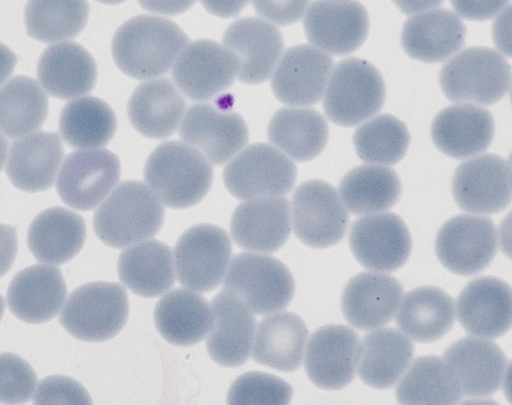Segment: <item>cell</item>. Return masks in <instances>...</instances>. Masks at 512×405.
<instances>
[{"mask_svg": "<svg viewBox=\"0 0 512 405\" xmlns=\"http://www.w3.org/2000/svg\"><path fill=\"white\" fill-rule=\"evenodd\" d=\"M117 119L112 108L93 96L68 102L59 116V130L71 147L93 149L105 146L114 136Z\"/></svg>", "mask_w": 512, "mask_h": 405, "instance_id": "41", "label": "cell"}, {"mask_svg": "<svg viewBox=\"0 0 512 405\" xmlns=\"http://www.w3.org/2000/svg\"><path fill=\"white\" fill-rule=\"evenodd\" d=\"M97 1L100 3H103V4L115 5V4L122 3L126 0H97Z\"/></svg>", "mask_w": 512, "mask_h": 405, "instance_id": "57", "label": "cell"}, {"mask_svg": "<svg viewBox=\"0 0 512 405\" xmlns=\"http://www.w3.org/2000/svg\"><path fill=\"white\" fill-rule=\"evenodd\" d=\"M361 340L350 327L330 324L315 330L305 349L304 367L317 387L339 390L350 384L357 372Z\"/></svg>", "mask_w": 512, "mask_h": 405, "instance_id": "16", "label": "cell"}, {"mask_svg": "<svg viewBox=\"0 0 512 405\" xmlns=\"http://www.w3.org/2000/svg\"><path fill=\"white\" fill-rule=\"evenodd\" d=\"M159 334L176 346H191L203 340L213 325V312L205 298L185 288L162 296L154 309Z\"/></svg>", "mask_w": 512, "mask_h": 405, "instance_id": "35", "label": "cell"}, {"mask_svg": "<svg viewBox=\"0 0 512 405\" xmlns=\"http://www.w3.org/2000/svg\"><path fill=\"white\" fill-rule=\"evenodd\" d=\"M47 115V96L33 78L18 75L0 87V131L7 137L33 133Z\"/></svg>", "mask_w": 512, "mask_h": 405, "instance_id": "42", "label": "cell"}, {"mask_svg": "<svg viewBox=\"0 0 512 405\" xmlns=\"http://www.w3.org/2000/svg\"><path fill=\"white\" fill-rule=\"evenodd\" d=\"M439 83L451 102L492 105L509 93L511 67L494 49L469 47L443 65Z\"/></svg>", "mask_w": 512, "mask_h": 405, "instance_id": "4", "label": "cell"}, {"mask_svg": "<svg viewBox=\"0 0 512 405\" xmlns=\"http://www.w3.org/2000/svg\"><path fill=\"white\" fill-rule=\"evenodd\" d=\"M66 294L61 270L56 266L36 264L14 275L7 290V304L18 319L38 324L57 315Z\"/></svg>", "mask_w": 512, "mask_h": 405, "instance_id": "27", "label": "cell"}, {"mask_svg": "<svg viewBox=\"0 0 512 405\" xmlns=\"http://www.w3.org/2000/svg\"><path fill=\"white\" fill-rule=\"evenodd\" d=\"M222 40L236 60L238 80L252 85L261 84L272 75L284 49L279 29L255 17L234 21Z\"/></svg>", "mask_w": 512, "mask_h": 405, "instance_id": "20", "label": "cell"}, {"mask_svg": "<svg viewBox=\"0 0 512 405\" xmlns=\"http://www.w3.org/2000/svg\"><path fill=\"white\" fill-rule=\"evenodd\" d=\"M402 284L391 274L369 270L352 277L341 298L345 320L360 331L383 327L396 314Z\"/></svg>", "mask_w": 512, "mask_h": 405, "instance_id": "23", "label": "cell"}, {"mask_svg": "<svg viewBox=\"0 0 512 405\" xmlns=\"http://www.w3.org/2000/svg\"><path fill=\"white\" fill-rule=\"evenodd\" d=\"M296 178L293 161L266 143L247 146L223 170L226 189L240 200L282 196L291 191Z\"/></svg>", "mask_w": 512, "mask_h": 405, "instance_id": "8", "label": "cell"}, {"mask_svg": "<svg viewBox=\"0 0 512 405\" xmlns=\"http://www.w3.org/2000/svg\"><path fill=\"white\" fill-rule=\"evenodd\" d=\"M232 255L228 233L212 224H198L186 230L174 249L178 281L205 293L222 281Z\"/></svg>", "mask_w": 512, "mask_h": 405, "instance_id": "10", "label": "cell"}, {"mask_svg": "<svg viewBox=\"0 0 512 405\" xmlns=\"http://www.w3.org/2000/svg\"><path fill=\"white\" fill-rule=\"evenodd\" d=\"M252 357L255 362L282 372L297 370L303 361L308 329L293 312L265 317L256 330Z\"/></svg>", "mask_w": 512, "mask_h": 405, "instance_id": "36", "label": "cell"}, {"mask_svg": "<svg viewBox=\"0 0 512 405\" xmlns=\"http://www.w3.org/2000/svg\"><path fill=\"white\" fill-rule=\"evenodd\" d=\"M89 11L87 0H28L26 31L44 43L73 39L85 28Z\"/></svg>", "mask_w": 512, "mask_h": 405, "instance_id": "43", "label": "cell"}, {"mask_svg": "<svg viewBox=\"0 0 512 405\" xmlns=\"http://www.w3.org/2000/svg\"><path fill=\"white\" fill-rule=\"evenodd\" d=\"M4 309H5L4 300H3L2 295L0 294V320H1L2 316H3Z\"/></svg>", "mask_w": 512, "mask_h": 405, "instance_id": "58", "label": "cell"}, {"mask_svg": "<svg viewBox=\"0 0 512 405\" xmlns=\"http://www.w3.org/2000/svg\"><path fill=\"white\" fill-rule=\"evenodd\" d=\"M458 16L467 20L485 21L502 12L509 0H450Z\"/></svg>", "mask_w": 512, "mask_h": 405, "instance_id": "49", "label": "cell"}, {"mask_svg": "<svg viewBox=\"0 0 512 405\" xmlns=\"http://www.w3.org/2000/svg\"><path fill=\"white\" fill-rule=\"evenodd\" d=\"M291 209L293 231L305 245L325 249L344 238L348 210L328 182L312 179L300 184L293 193Z\"/></svg>", "mask_w": 512, "mask_h": 405, "instance_id": "9", "label": "cell"}, {"mask_svg": "<svg viewBox=\"0 0 512 405\" xmlns=\"http://www.w3.org/2000/svg\"><path fill=\"white\" fill-rule=\"evenodd\" d=\"M144 180L164 205L185 209L196 205L209 192L213 168L192 146L167 141L158 145L147 158Z\"/></svg>", "mask_w": 512, "mask_h": 405, "instance_id": "2", "label": "cell"}, {"mask_svg": "<svg viewBox=\"0 0 512 405\" xmlns=\"http://www.w3.org/2000/svg\"><path fill=\"white\" fill-rule=\"evenodd\" d=\"M332 68L328 53L308 44L292 46L281 55L272 73V92L286 105H314L323 97Z\"/></svg>", "mask_w": 512, "mask_h": 405, "instance_id": "19", "label": "cell"}, {"mask_svg": "<svg viewBox=\"0 0 512 405\" xmlns=\"http://www.w3.org/2000/svg\"><path fill=\"white\" fill-rule=\"evenodd\" d=\"M188 44V37L173 21L138 15L115 32L111 52L116 66L127 76L143 80L165 74Z\"/></svg>", "mask_w": 512, "mask_h": 405, "instance_id": "1", "label": "cell"}, {"mask_svg": "<svg viewBox=\"0 0 512 405\" xmlns=\"http://www.w3.org/2000/svg\"><path fill=\"white\" fill-rule=\"evenodd\" d=\"M399 403L409 405H447L460 401L462 392L457 377L443 357L424 355L412 360L396 383Z\"/></svg>", "mask_w": 512, "mask_h": 405, "instance_id": "39", "label": "cell"}, {"mask_svg": "<svg viewBox=\"0 0 512 405\" xmlns=\"http://www.w3.org/2000/svg\"><path fill=\"white\" fill-rule=\"evenodd\" d=\"M36 384L37 375L26 360L13 353L0 354V403L28 402Z\"/></svg>", "mask_w": 512, "mask_h": 405, "instance_id": "46", "label": "cell"}, {"mask_svg": "<svg viewBox=\"0 0 512 405\" xmlns=\"http://www.w3.org/2000/svg\"><path fill=\"white\" fill-rule=\"evenodd\" d=\"M161 201L143 182H121L93 216L96 236L112 248H124L156 235L164 222Z\"/></svg>", "mask_w": 512, "mask_h": 405, "instance_id": "3", "label": "cell"}, {"mask_svg": "<svg viewBox=\"0 0 512 405\" xmlns=\"http://www.w3.org/2000/svg\"><path fill=\"white\" fill-rule=\"evenodd\" d=\"M396 7L406 15H415L427 10L435 9L444 0H392Z\"/></svg>", "mask_w": 512, "mask_h": 405, "instance_id": "54", "label": "cell"}, {"mask_svg": "<svg viewBox=\"0 0 512 405\" xmlns=\"http://www.w3.org/2000/svg\"><path fill=\"white\" fill-rule=\"evenodd\" d=\"M443 359L455 373L462 395L484 397L496 392L508 372L506 354L492 339L468 336L446 349Z\"/></svg>", "mask_w": 512, "mask_h": 405, "instance_id": "24", "label": "cell"}, {"mask_svg": "<svg viewBox=\"0 0 512 405\" xmlns=\"http://www.w3.org/2000/svg\"><path fill=\"white\" fill-rule=\"evenodd\" d=\"M292 393V387L283 379L265 372L250 371L231 384L227 403L284 405L290 403Z\"/></svg>", "mask_w": 512, "mask_h": 405, "instance_id": "45", "label": "cell"}, {"mask_svg": "<svg viewBox=\"0 0 512 405\" xmlns=\"http://www.w3.org/2000/svg\"><path fill=\"white\" fill-rule=\"evenodd\" d=\"M452 194L464 211L488 215L511 201L510 162L496 154H482L462 162L452 179Z\"/></svg>", "mask_w": 512, "mask_h": 405, "instance_id": "15", "label": "cell"}, {"mask_svg": "<svg viewBox=\"0 0 512 405\" xmlns=\"http://www.w3.org/2000/svg\"><path fill=\"white\" fill-rule=\"evenodd\" d=\"M410 143L407 126L390 114H380L360 125L353 144L361 160L369 164L394 165L406 154Z\"/></svg>", "mask_w": 512, "mask_h": 405, "instance_id": "44", "label": "cell"}, {"mask_svg": "<svg viewBox=\"0 0 512 405\" xmlns=\"http://www.w3.org/2000/svg\"><path fill=\"white\" fill-rule=\"evenodd\" d=\"M196 0H138L141 7L147 11L175 16L189 10Z\"/></svg>", "mask_w": 512, "mask_h": 405, "instance_id": "51", "label": "cell"}, {"mask_svg": "<svg viewBox=\"0 0 512 405\" xmlns=\"http://www.w3.org/2000/svg\"><path fill=\"white\" fill-rule=\"evenodd\" d=\"M303 28L312 46L333 55H347L364 43L369 16L356 0H315L303 19Z\"/></svg>", "mask_w": 512, "mask_h": 405, "instance_id": "14", "label": "cell"}, {"mask_svg": "<svg viewBox=\"0 0 512 405\" xmlns=\"http://www.w3.org/2000/svg\"><path fill=\"white\" fill-rule=\"evenodd\" d=\"M186 100L166 78L142 82L133 91L127 105L134 129L146 138L164 139L172 135L182 121Z\"/></svg>", "mask_w": 512, "mask_h": 405, "instance_id": "31", "label": "cell"}, {"mask_svg": "<svg viewBox=\"0 0 512 405\" xmlns=\"http://www.w3.org/2000/svg\"><path fill=\"white\" fill-rule=\"evenodd\" d=\"M291 231L290 204L283 196L248 199L234 210L230 232L234 242L249 251L274 253Z\"/></svg>", "mask_w": 512, "mask_h": 405, "instance_id": "22", "label": "cell"}, {"mask_svg": "<svg viewBox=\"0 0 512 405\" xmlns=\"http://www.w3.org/2000/svg\"><path fill=\"white\" fill-rule=\"evenodd\" d=\"M8 152V143L6 138L3 136L2 132H0V172L3 169L7 158Z\"/></svg>", "mask_w": 512, "mask_h": 405, "instance_id": "56", "label": "cell"}, {"mask_svg": "<svg viewBox=\"0 0 512 405\" xmlns=\"http://www.w3.org/2000/svg\"><path fill=\"white\" fill-rule=\"evenodd\" d=\"M85 239L86 225L82 216L60 206L40 212L27 232L28 248L35 259L56 265L74 258Z\"/></svg>", "mask_w": 512, "mask_h": 405, "instance_id": "33", "label": "cell"}, {"mask_svg": "<svg viewBox=\"0 0 512 405\" xmlns=\"http://www.w3.org/2000/svg\"><path fill=\"white\" fill-rule=\"evenodd\" d=\"M413 356V343L400 330L373 329L361 340L357 373L366 385L388 389L399 381Z\"/></svg>", "mask_w": 512, "mask_h": 405, "instance_id": "32", "label": "cell"}, {"mask_svg": "<svg viewBox=\"0 0 512 405\" xmlns=\"http://www.w3.org/2000/svg\"><path fill=\"white\" fill-rule=\"evenodd\" d=\"M465 36L466 27L456 13L447 9H431L405 21L401 45L409 57L435 63L458 52L465 43Z\"/></svg>", "mask_w": 512, "mask_h": 405, "instance_id": "29", "label": "cell"}, {"mask_svg": "<svg viewBox=\"0 0 512 405\" xmlns=\"http://www.w3.org/2000/svg\"><path fill=\"white\" fill-rule=\"evenodd\" d=\"M179 135L215 165L230 160L249 139L248 127L238 113L212 104L191 106L181 121Z\"/></svg>", "mask_w": 512, "mask_h": 405, "instance_id": "18", "label": "cell"}, {"mask_svg": "<svg viewBox=\"0 0 512 405\" xmlns=\"http://www.w3.org/2000/svg\"><path fill=\"white\" fill-rule=\"evenodd\" d=\"M119 158L107 149H84L64 160L56 188L62 201L77 210L95 208L120 178Z\"/></svg>", "mask_w": 512, "mask_h": 405, "instance_id": "12", "label": "cell"}, {"mask_svg": "<svg viewBox=\"0 0 512 405\" xmlns=\"http://www.w3.org/2000/svg\"><path fill=\"white\" fill-rule=\"evenodd\" d=\"M310 0H252L255 12L265 20L280 26L298 22Z\"/></svg>", "mask_w": 512, "mask_h": 405, "instance_id": "48", "label": "cell"}, {"mask_svg": "<svg viewBox=\"0 0 512 405\" xmlns=\"http://www.w3.org/2000/svg\"><path fill=\"white\" fill-rule=\"evenodd\" d=\"M236 73V60L224 45L199 39L186 45L175 61L171 75L189 99L206 101L229 88Z\"/></svg>", "mask_w": 512, "mask_h": 405, "instance_id": "17", "label": "cell"}, {"mask_svg": "<svg viewBox=\"0 0 512 405\" xmlns=\"http://www.w3.org/2000/svg\"><path fill=\"white\" fill-rule=\"evenodd\" d=\"M456 319L455 301L444 290L422 286L402 296L395 314L399 330L422 343L443 337Z\"/></svg>", "mask_w": 512, "mask_h": 405, "instance_id": "34", "label": "cell"}, {"mask_svg": "<svg viewBox=\"0 0 512 405\" xmlns=\"http://www.w3.org/2000/svg\"><path fill=\"white\" fill-rule=\"evenodd\" d=\"M117 270L121 282L142 297L160 296L175 283L171 248L155 239L124 249L119 255Z\"/></svg>", "mask_w": 512, "mask_h": 405, "instance_id": "37", "label": "cell"}, {"mask_svg": "<svg viewBox=\"0 0 512 405\" xmlns=\"http://www.w3.org/2000/svg\"><path fill=\"white\" fill-rule=\"evenodd\" d=\"M493 39L496 47L502 55L510 57V6L508 5L493 24Z\"/></svg>", "mask_w": 512, "mask_h": 405, "instance_id": "52", "label": "cell"}, {"mask_svg": "<svg viewBox=\"0 0 512 405\" xmlns=\"http://www.w3.org/2000/svg\"><path fill=\"white\" fill-rule=\"evenodd\" d=\"M17 62V56L0 42V86L11 76Z\"/></svg>", "mask_w": 512, "mask_h": 405, "instance_id": "55", "label": "cell"}, {"mask_svg": "<svg viewBox=\"0 0 512 405\" xmlns=\"http://www.w3.org/2000/svg\"><path fill=\"white\" fill-rule=\"evenodd\" d=\"M223 287L259 315L285 309L295 292L293 276L283 262L252 252L232 259Z\"/></svg>", "mask_w": 512, "mask_h": 405, "instance_id": "7", "label": "cell"}, {"mask_svg": "<svg viewBox=\"0 0 512 405\" xmlns=\"http://www.w3.org/2000/svg\"><path fill=\"white\" fill-rule=\"evenodd\" d=\"M18 250L16 228L0 223V277L11 268Z\"/></svg>", "mask_w": 512, "mask_h": 405, "instance_id": "50", "label": "cell"}, {"mask_svg": "<svg viewBox=\"0 0 512 405\" xmlns=\"http://www.w3.org/2000/svg\"><path fill=\"white\" fill-rule=\"evenodd\" d=\"M37 78L51 96L71 99L93 90L97 66L92 55L80 44L60 42L42 52L37 65Z\"/></svg>", "mask_w": 512, "mask_h": 405, "instance_id": "30", "label": "cell"}, {"mask_svg": "<svg viewBox=\"0 0 512 405\" xmlns=\"http://www.w3.org/2000/svg\"><path fill=\"white\" fill-rule=\"evenodd\" d=\"M63 157L64 148L58 133H30L12 144L6 175L22 191H45L53 186Z\"/></svg>", "mask_w": 512, "mask_h": 405, "instance_id": "28", "label": "cell"}, {"mask_svg": "<svg viewBox=\"0 0 512 405\" xmlns=\"http://www.w3.org/2000/svg\"><path fill=\"white\" fill-rule=\"evenodd\" d=\"M349 245L354 257L363 267L392 272L408 260L412 239L400 216L382 211L363 215L353 222Z\"/></svg>", "mask_w": 512, "mask_h": 405, "instance_id": "13", "label": "cell"}, {"mask_svg": "<svg viewBox=\"0 0 512 405\" xmlns=\"http://www.w3.org/2000/svg\"><path fill=\"white\" fill-rule=\"evenodd\" d=\"M385 101V83L370 62L357 57L339 61L324 94L326 117L339 126L358 125L379 112Z\"/></svg>", "mask_w": 512, "mask_h": 405, "instance_id": "5", "label": "cell"}, {"mask_svg": "<svg viewBox=\"0 0 512 405\" xmlns=\"http://www.w3.org/2000/svg\"><path fill=\"white\" fill-rule=\"evenodd\" d=\"M328 134L325 118L308 107L279 109L267 128L273 146L298 162L310 161L320 155L327 144Z\"/></svg>", "mask_w": 512, "mask_h": 405, "instance_id": "38", "label": "cell"}, {"mask_svg": "<svg viewBox=\"0 0 512 405\" xmlns=\"http://www.w3.org/2000/svg\"><path fill=\"white\" fill-rule=\"evenodd\" d=\"M34 404H91L92 400L84 386L78 381L61 375L42 379L36 388Z\"/></svg>", "mask_w": 512, "mask_h": 405, "instance_id": "47", "label": "cell"}, {"mask_svg": "<svg viewBox=\"0 0 512 405\" xmlns=\"http://www.w3.org/2000/svg\"><path fill=\"white\" fill-rule=\"evenodd\" d=\"M345 208L357 215L386 211L401 195L398 174L383 165L365 164L347 172L338 186Z\"/></svg>", "mask_w": 512, "mask_h": 405, "instance_id": "40", "label": "cell"}, {"mask_svg": "<svg viewBox=\"0 0 512 405\" xmlns=\"http://www.w3.org/2000/svg\"><path fill=\"white\" fill-rule=\"evenodd\" d=\"M456 316L470 335L495 339L511 327L512 292L510 285L495 276L470 281L455 303Z\"/></svg>", "mask_w": 512, "mask_h": 405, "instance_id": "21", "label": "cell"}, {"mask_svg": "<svg viewBox=\"0 0 512 405\" xmlns=\"http://www.w3.org/2000/svg\"><path fill=\"white\" fill-rule=\"evenodd\" d=\"M249 0H200L204 9L220 18L237 16L248 4Z\"/></svg>", "mask_w": 512, "mask_h": 405, "instance_id": "53", "label": "cell"}, {"mask_svg": "<svg viewBox=\"0 0 512 405\" xmlns=\"http://www.w3.org/2000/svg\"><path fill=\"white\" fill-rule=\"evenodd\" d=\"M211 304L213 325L206 339L209 356L224 367L244 364L250 356L256 330L252 311L226 290L219 292Z\"/></svg>", "mask_w": 512, "mask_h": 405, "instance_id": "25", "label": "cell"}, {"mask_svg": "<svg viewBox=\"0 0 512 405\" xmlns=\"http://www.w3.org/2000/svg\"><path fill=\"white\" fill-rule=\"evenodd\" d=\"M129 314L126 289L115 282H91L76 288L59 316L60 324L74 338L102 342L124 327Z\"/></svg>", "mask_w": 512, "mask_h": 405, "instance_id": "6", "label": "cell"}, {"mask_svg": "<svg viewBox=\"0 0 512 405\" xmlns=\"http://www.w3.org/2000/svg\"><path fill=\"white\" fill-rule=\"evenodd\" d=\"M498 234L494 222L479 214L450 218L438 231L435 252L449 271L470 276L484 270L494 259Z\"/></svg>", "mask_w": 512, "mask_h": 405, "instance_id": "11", "label": "cell"}, {"mask_svg": "<svg viewBox=\"0 0 512 405\" xmlns=\"http://www.w3.org/2000/svg\"><path fill=\"white\" fill-rule=\"evenodd\" d=\"M491 113L470 103H457L441 110L431 125L435 146L445 155L465 159L484 152L494 137Z\"/></svg>", "mask_w": 512, "mask_h": 405, "instance_id": "26", "label": "cell"}]
</instances>
